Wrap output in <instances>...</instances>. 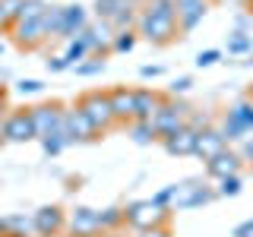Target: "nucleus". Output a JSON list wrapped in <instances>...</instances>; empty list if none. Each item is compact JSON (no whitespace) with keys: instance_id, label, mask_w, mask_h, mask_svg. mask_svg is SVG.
<instances>
[{"instance_id":"nucleus-1","label":"nucleus","mask_w":253,"mask_h":237,"mask_svg":"<svg viewBox=\"0 0 253 237\" xmlns=\"http://www.w3.org/2000/svg\"><path fill=\"white\" fill-rule=\"evenodd\" d=\"M221 133H225L228 146L253 136V101L250 98L234 101V105L225 111V117H221Z\"/></svg>"},{"instance_id":"nucleus-2","label":"nucleus","mask_w":253,"mask_h":237,"mask_svg":"<svg viewBox=\"0 0 253 237\" xmlns=\"http://www.w3.org/2000/svg\"><path fill=\"white\" fill-rule=\"evenodd\" d=\"M190 114H193V108H190L187 101H180V98H165L162 108H158L155 117H152V126H155L158 139H165V136H171V133L184 130Z\"/></svg>"},{"instance_id":"nucleus-3","label":"nucleus","mask_w":253,"mask_h":237,"mask_svg":"<svg viewBox=\"0 0 253 237\" xmlns=\"http://www.w3.org/2000/svg\"><path fill=\"white\" fill-rule=\"evenodd\" d=\"M168 215L171 209H158L152 199H136L130 202L124 209V218L130 228H136V231H152V228H165L168 225Z\"/></svg>"},{"instance_id":"nucleus-4","label":"nucleus","mask_w":253,"mask_h":237,"mask_svg":"<svg viewBox=\"0 0 253 237\" xmlns=\"http://www.w3.org/2000/svg\"><path fill=\"white\" fill-rule=\"evenodd\" d=\"M136 35L146 38L149 44H168V41L177 38V19H165V16H152V13L139 10Z\"/></svg>"},{"instance_id":"nucleus-5","label":"nucleus","mask_w":253,"mask_h":237,"mask_svg":"<svg viewBox=\"0 0 253 237\" xmlns=\"http://www.w3.org/2000/svg\"><path fill=\"white\" fill-rule=\"evenodd\" d=\"M79 105V111H83L85 117L92 120V126L98 133H105L108 126H114L117 120H114V111H111V95L108 92H85L83 98L76 101Z\"/></svg>"},{"instance_id":"nucleus-6","label":"nucleus","mask_w":253,"mask_h":237,"mask_svg":"<svg viewBox=\"0 0 253 237\" xmlns=\"http://www.w3.org/2000/svg\"><path fill=\"white\" fill-rule=\"evenodd\" d=\"M0 136L6 142H29V139H38L35 133V120H32V111L29 108H19V111H10L0 123Z\"/></svg>"},{"instance_id":"nucleus-7","label":"nucleus","mask_w":253,"mask_h":237,"mask_svg":"<svg viewBox=\"0 0 253 237\" xmlns=\"http://www.w3.org/2000/svg\"><path fill=\"white\" fill-rule=\"evenodd\" d=\"M29 111H32V120H35L38 139H44V136H51V133L63 130V108L57 105V101H44V105H35Z\"/></svg>"},{"instance_id":"nucleus-8","label":"nucleus","mask_w":253,"mask_h":237,"mask_svg":"<svg viewBox=\"0 0 253 237\" xmlns=\"http://www.w3.org/2000/svg\"><path fill=\"white\" fill-rule=\"evenodd\" d=\"M63 133H67L70 142H89V139L98 136V130H95L92 120L79 111V105L63 108Z\"/></svg>"},{"instance_id":"nucleus-9","label":"nucleus","mask_w":253,"mask_h":237,"mask_svg":"<svg viewBox=\"0 0 253 237\" xmlns=\"http://www.w3.org/2000/svg\"><path fill=\"white\" fill-rule=\"evenodd\" d=\"M67 228L73 237H98L101 234V218L98 209H89V205H76L67 218Z\"/></svg>"},{"instance_id":"nucleus-10","label":"nucleus","mask_w":253,"mask_h":237,"mask_svg":"<svg viewBox=\"0 0 253 237\" xmlns=\"http://www.w3.org/2000/svg\"><path fill=\"white\" fill-rule=\"evenodd\" d=\"M32 218H35V234L38 237H57L63 228H67V215H63L60 205H42Z\"/></svg>"},{"instance_id":"nucleus-11","label":"nucleus","mask_w":253,"mask_h":237,"mask_svg":"<svg viewBox=\"0 0 253 237\" xmlns=\"http://www.w3.org/2000/svg\"><path fill=\"white\" fill-rule=\"evenodd\" d=\"M209 0H177V29L180 32H193L209 13Z\"/></svg>"},{"instance_id":"nucleus-12","label":"nucleus","mask_w":253,"mask_h":237,"mask_svg":"<svg viewBox=\"0 0 253 237\" xmlns=\"http://www.w3.org/2000/svg\"><path fill=\"white\" fill-rule=\"evenodd\" d=\"M241 164H244L241 152H234V149L228 146L225 152H218L215 158H209V161H206V174H209V177H215V180H221V177H231V174H241Z\"/></svg>"},{"instance_id":"nucleus-13","label":"nucleus","mask_w":253,"mask_h":237,"mask_svg":"<svg viewBox=\"0 0 253 237\" xmlns=\"http://www.w3.org/2000/svg\"><path fill=\"white\" fill-rule=\"evenodd\" d=\"M196 139H200V130L193 126H184V130L171 133V136L162 139L165 152L168 155H177V158H187V155H196Z\"/></svg>"},{"instance_id":"nucleus-14","label":"nucleus","mask_w":253,"mask_h":237,"mask_svg":"<svg viewBox=\"0 0 253 237\" xmlns=\"http://www.w3.org/2000/svg\"><path fill=\"white\" fill-rule=\"evenodd\" d=\"M89 29V10L79 3H70L63 6V29H60V38L63 41H73L76 35H83V32Z\"/></svg>"},{"instance_id":"nucleus-15","label":"nucleus","mask_w":253,"mask_h":237,"mask_svg":"<svg viewBox=\"0 0 253 237\" xmlns=\"http://www.w3.org/2000/svg\"><path fill=\"white\" fill-rule=\"evenodd\" d=\"M225 149H228V139H225V133H221V126H209V130H203L200 139H196V158H203V161L215 158L218 152H225Z\"/></svg>"},{"instance_id":"nucleus-16","label":"nucleus","mask_w":253,"mask_h":237,"mask_svg":"<svg viewBox=\"0 0 253 237\" xmlns=\"http://www.w3.org/2000/svg\"><path fill=\"white\" fill-rule=\"evenodd\" d=\"M111 111H114V120L121 123H133V111H136V89H111Z\"/></svg>"},{"instance_id":"nucleus-17","label":"nucleus","mask_w":253,"mask_h":237,"mask_svg":"<svg viewBox=\"0 0 253 237\" xmlns=\"http://www.w3.org/2000/svg\"><path fill=\"white\" fill-rule=\"evenodd\" d=\"M85 38H89L92 54L105 57L111 51V44H114V29H111V22H105V19H95V22H89V29H85Z\"/></svg>"},{"instance_id":"nucleus-18","label":"nucleus","mask_w":253,"mask_h":237,"mask_svg":"<svg viewBox=\"0 0 253 237\" xmlns=\"http://www.w3.org/2000/svg\"><path fill=\"white\" fill-rule=\"evenodd\" d=\"M47 38L44 22L42 19H26V22H16L13 26V41L19 47H38Z\"/></svg>"},{"instance_id":"nucleus-19","label":"nucleus","mask_w":253,"mask_h":237,"mask_svg":"<svg viewBox=\"0 0 253 237\" xmlns=\"http://www.w3.org/2000/svg\"><path fill=\"white\" fill-rule=\"evenodd\" d=\"M162 95L152 89H136V111H133V120H152L155 111L162 108Z\"/></svg>"},{"instance_id":"nucleus-20","label":"nucleus","mask_w":253,"mask_h":237,"mask_svg":"<svg viewBox=\"0 0 253 237\" xmlns=\"http://www.w3.org/2000/svg\"><path fill=\"white\" fill-rule=\"evenodd\" d=\"M92 54V47H89V38H85V32L83 35H76L73 41H67V47H63V60L70 63V67H79L85 57Z\"/></svg>"},{"instance_id":"nucleus-21","label":"nucleus","mask_w":253,"mask_h":237,"mask_svg":"<svg viewBox=\"0 0 253 237\" xmlns=\"http://www.w3.org/2000/svg\"><path fill=\"white\" fill-rule=\"evenodd\" d=\"M126 6H133V0H95V16L105 22H114Z\"/></svg>"},{"instance_id":"nucleus-22","label":"nucleus","mask_w":253,"mask_h":237,"mask_svg":"<svg viewBox=\"0 0 253 237\" xmlns=\"http://www.w3.org/2000/svg\"><path fill=\"white\" fill-rule=\"evenodd\" d=\"M29 234H35V218L22 215V212L6 215V237H29Z\"/></svg>"},{"instance_id":"nucleus-23","label":"nucleus","mask_w":253,"mask_h":237,"mask_svg":"<svg viewBox=\"0 0 253 237\" xmlns=\"http://www.w3.org/2000/svg\"><path fill=\"white\" fill-rule=\"evenodd\" d=\"M130 136H133L136 146H152V142H158V133H155L152 120H133L130 123Z\"/></svg>"},{"instance_id":"nucleus-24","label":"nucleus","mask_w":253,"mask_h":237,"mask_svg":"<svg viewBox=\"0 0 253 237\" xmlns=\"http://www.w3.org/2000/svg\"><path fill=\"white\" fill-rule=\"evenodd\" d=\"M42 22H44L47 38H60V29H63V6H47L44 16H42Z\"/></svg>"},{"instance_id":"nucleus-25","label":"nucleus","mask_w":253,"mask_h":237,"mask_svg":"<svg viewBox=\"0 0 253 237\" xmlns=\"http://www.w3.org/2000/svg\"><path fill=\"white\" fill-rule=\"evenodd\" d=\"M19 6H22V0H0V32L3 29L13 32L16 19H19Z\"/></svg>"},{"instance_id":"nucleus-26","label":"nucleus","mask_w":253,"mask_h":237,"mask_svg":"<svg viewBox=\"0 0 253 237\" xmlns=\"http://www.w3.org/2000/svg\"><path fill=\"white\" fill-rule=\"evenodd\" d=\"M228 54H253V35L250 32H231L228 35Z\"/></svg>"},{"instance_id":"nucleus-27","label":"nucleus","mask_w":253,"mask_h":237,"mask_svg":"<svg viewBox=\"0 0 253 237\" xmlns=\"http://www.w3.org/2000/svg\"><path fill=\"white\" fill-rule=\"evenodd\" d=\"M212 199H215V190H212L209 184H200L193 190V193H190V199L184 202V209L180 212H187V209H200V205H209Z\"/></svg>"},{"instance_id":"nucleus-28","label":"nucleus","mask_w":253,"mask_h":237,"mask_svg":"<svg viewBox=\"0 0 253 237\" xmlns=\"http://www.w3.org/2000/svg\"><path fill=\"white\" fill-rule=\"evenodd\" d=\"M136 41H139L136 29H126V32H114V44H111V51H114V54H130L133 47H136Z\"/></svg>"},{"instance_id":"nucleus-29","label":"nucleus","mask_w":253,"mask_h":237,"mask_svg":"<svg viewBox=\"0 0 253 237\" xmlns=\"http://www.w3.org/2000/svg\"><path fill=\"white\" fill-rule=\"evenodd\" d=\"M67 146H70V139H67V133H63V130H57V133H51V136H44V139H42V149H44V155H47V158L60 155Z\"/></svg>"},{"instance_id":"nucleus-30","label":"nucleus","mask_w":253,"mask_h":237,"mask_svg":"<svg viewBox=\"0 0 253 237\" xmlns=\"http://www.w3.org/2000/svg\"><path fill=\"white\" fill-rule=\"evenodd\" d=\"M241 190H244V177H241V174H231V177H221L218 180L215 196H225V199H228V196H237Z\"/></svg>"},{"instance_id":"nucleus-31","label":"nucleus","mask_w":253,"mask_h":237,"mask_svg":"<svg viewBox=\"0 0 253 237\" xmlns=\"http://www.w3.org/2000/svg\"><path fill=\"white\" fill-rule=\"evenodd\" d=\"M98 218H101V231H114L121 221H126L121 205H108V209H101V212H98Z\"/></svg>"},{"instance_id":"nucleus-32","label":"nucleus","mask_w":253,"mask_h":237,"mask_svg":"<svg viewBox=\"0 0 253 237\" xmlns=\"http://www.w3.org/2000/svg\"><path fill=\"white\" fill-rule=\"evenodd\" d=\"M76 70V76H98V73H105V57H95V60H83Z\"/></svg>"},{"instance_id":"nucleus-33","label":"nucleus","mask_w":253,"mask_h":237,"mask_svg":"<svg viewBox=\"0 0 253 237\" xmlns=\"http://www.w3.org/2000/svg\"><path fill=\"white\" fill-rule=\"evenodd\" d=\"M16 92H19V95H42L44 82H42V79H19V82H16Z\"/></svg>"},{"instance_id":"nucleus-34","label":"nucleus","mask_w":253,"mask_h":237,"mask_svg":"<svg viewBox=\"0 0 253 237\" xmlns=\"http://www.w3.org/2000/svg\"><path fill=\"white\" fill-rule=\"evenodd\" d=\"M190 89H193V79H190V76H177L168 85V95H171V98H180V95H187Z\"/></svg>"},{"instance_id":"nucleus-35","label":"nucleus","mask_w":253,"mask_h":237,"mask_svg":"<svg viewBox=\"0 0 253 237\" xmlns=\"http://www.w3.org/2000/svg\"><path fill=\"white\" fill-rule=\"evenodd\" d=\"M218 60H221V51H215V47H209V51H200V54H196V67H200V70L215 67Z\"/></svg>"},{"instance_id":"nucleus-36","label":"nucleus","mask_w":253,"mask_h":237,"mask_svg":"<svg viewBox=\"0 0 253 237\" xmlns=\"http://www.w3.org/2000/svg\"><path fill=\"white\" fill-rule=\"evenodd\" d=\"M171 199H174V184L162 187V190H158V193L152 196V202L158 205V209H171Z\"/></svg>"},{"instance_id":"nucleus-37","label":"nucleus","mask_w":253,"mask_h":237,"mask_svg":"<svg viewBox=\"0 0 253 237\" xmlns=\"http://www.w3.org/2000/svg\"><path fill=\"white\" fill-rule=\"evenodd\" d=\"M187 126H193V130H209L212 126V120H209V114H203V111H193V114L187 117Z\"/></svg>"},{"instance_id":"nucleus-38","label":"nucleus","mask_w":253,"mask_h":237,"mask_svg":"<svg viewBox=\"0 0 253 237\" xmlns=\"http://www.w3.org/2000/svg\"><path fill=\"white\" fill-rule=\"evenodd\" d=\"M162 73H165L162 63H146V67H139V76L142 79H155V76H162Z\"/></svg>"},{"instance_id":"nucleus-39","label":"nucleus","mask_w":253,"mask_h":237,"mask_svg":"<svg viewBox=\"0 0 253 237\" xmlns=\"http://www.w3.org/2000/svg\"><path fill=\"white\" fill-rule=\"evenodd\" d=\"M247 29H253V16L237 13V16H234V32H247Z\"/></svg>"},{"instance_id":"nucleus-40","label":"nucleus","mask_w":253,"mask_h":237,"mask_svg":"<svg viewBox=\"0 0 253 237\" xmlns=\"http://www.w3.org/2000/svg\"><path fill=\"white\" fill-rule=\"evenodd\" d=\"M241 158H244V164H250V168H253V136L241 142Z\"/></svg>"},{"instance_id":"nucleus-41","label":"nucleus","mask_w":253,"mask_h":237,"mask_svg":"<svg viewBox=\"0 0 253 237\" xmlns=\"http://www.w3.org/2000/svg\"><path fill=\"white\" fill-rule=\"evenodd\" d=\"M47 70H51V73H63V70H73V67H70V63L63 60V54H60V57H51V60H47Z\"/></svg>"},{"instance_id":"nucleus-42","label":"nucleus","mask_w":253,"mask_h":237,"mask_svg":"<svg viewBox=\"0 0 253 237\" xmlns=\"http://www.w3.org/2000/svg\"><path fill=\"white\" fill-rule=\"evenodd\" d=\"M139 237H171L168 228H152V231H139Z\"/></svg>"},{"instance_id":"nucleus-43","label":"nucleus","mask_w":253,"mask_h":237,"mask_svg":"<svg viewBox=\"0 0 253 237\" xmlns=\"http://www.w3.org/2000/svg\"><path fill=\"white\" fill-rule=\"evenodd\" d=\"M6 114H10V111H6V98H3V92H0V123H3Z\"/></svg>"},{"instance_id":"nucleus-44","label":"nucleus","mask_w":253,"mask_h":237,"mask_svg":"<svg viewBox=\"0 0 253 237\" xmlns=\"http://www.w3.org/2000/svg\"><path fill=\"white\" fill-rule=\"evenodd\" d=\"M0 237H6V218H0Z\"/></svg>"},{"instance_id":"nucleus-45","label":"nucleus","mask_w":253,"mask_h":237,"mask_svg":"<svg viewBox=\"0 0 253 237\" xmlns=\"http://www.w3.org/2000/svg\"><path fill=\"white\" fill-rule=\"evenodd\" d=\"M244 63H247V67H253V54H250V57H247V60H244Z\"/></svg>"},{"instance_id":"nucleus-46","label":"nucleus","mask_w":253,"mask_h":237,"mask_svg":"<svg viewBox=\"0 0 253 237\" xmlns=\"http://www.w3.org/2000/svg\"><path fill=\"white\" fill-rule=\"evenodd\" d=\"M0 57H3V41H0Z\"/></svg>"},{"instance_id":"nucleus-47","label":"nucleus","mask_w":253,"mask_h":237,"mask_svg":"<svg viewBox=\"0 0 253 237\" xmlns=\"http://www.w3.org/2000/svg\"><path fill=\"white\" fill-rule=\"evenodd\" d=\"M237 3H247V6H250V0H237Z\"/></svg>"},{"instance_id":"nucleus-48","label":"nucleus","mask_w":253,"mask_h":237,"mask_svg":"<svg viewBox=\"0 0 253 237\" xmlns=\"http://www.w3.org/2000/svg\"><path fill=\"white\" fill-rule=\"evenodd\" d=\"M108 237H121V234H114V231H111V234H108Z\"/></svg>"},{"instance_id":"nucleus-49","label":"nucleus","mask_w":253,"mask_h":237,"mask_svg":"<svg viewBox=\"0 0 253 237\" xmlns=\"http://www.w3.org/2000/svg\"><path fill=\"white\" fill-rule=\"evenodd\" d=\"M209 3H221V0H209Z\"/></svg>"},{"instance_id":"nucleus-50","label":"nucleus","mask_w":253,"mask_h":237,"mask_svg":"<svg viewBox=\"0 0 253 237\" xmlns=\"http://www.w3.org/2000/svg\"><path fill=\"white\" fill-rule=\"evenodd\" d=\"M250 101H253V89H250Z\"/></svg>"},{"instance_id":"nucleus-51","label":"nucleus","mask_w":253,"mask_h":237,"mask_svg":"<svg viewBox=\"0 0 253 237\" xmlns=\"http://www.w3.org/2000/svg\"><path fill=\"white\" fill-rule=\"evenodd\" d=\"M250 6H253V0H250Z\"/></svg>"}]
</instances>
